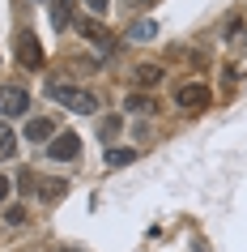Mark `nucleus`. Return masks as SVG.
<instances>
[{"instance_id": "4468645a", "label": "nucleus", "mask_w": 247, "mask_h": 252, "mask_svg": "<svg viewBox=\"0 0 247 252\" xmlns=\"http://www.w3.org/2000/svg\"><path fill=\"white\" fill-rule=\"evenodd\" d=\"M137 81H141V86H158V81H162V68L158 64H141L137 68Z\"/></svg>"}, {"instance_id": "f8f14e48", "label": "nucleus", "mask_w": 247, "mask_h": 252, "mask_svg": "<svg viewBox=\"0 0 247 252\" xmlns=\"http://www.w3.org/2000/svg\"><path fill=\"white\" fill-rule=\"evenodd\" d=\"M68 4H73V0H52V26L55 30L68 26Z\"/></svg>"}, {"instance_id": "f257e3e1", "label": "nucleus", "mask_w": 247, "mask_h": 252, "mask_svg": "<svg viewBox=\"0 0 247 252\" xmlns=\"http://www.w3.org/2000/svg\"><path fill=\"white\" fill-rule=\"evenodd\" d=\"M47 94H52L55 103H64L68 111H77V116H94V111H98V98H94L90 90H77V86H64V81H52Z\"/></svg>"}, {"instance_id": "ddd939ff", "label": "nucleus", "mask_w": 247, "mask_h": 252, "mask_svg": "<svg viewBox=\"0 0 247 252\" xmlns=\"http://www.w3.org/2000/svg\"><path fill=\"white\" fill-rule=\"evenodd\" d=\"M154 34H158L154 22H137V26L128 30V39H132V43H145V39H154Z\"/></svg>"}, {"instance_id": "9d476101", "label": "nucleus", "mask_w": 247, "mask_h": 252, "mask_svg": "<svg viewBox=\"0 0 247 252\" xmlns=\"http://www.w3.org/2000/svg\"><path fill=\"white\" fill-rule=\"evenodd\" d=\"M64 192H68V180H43V184H39V197L43 201H60Z\"/></svg>"}, {"instance_id": "f3484780", "label": "nucleus", "mask_w": 247, "mask_h": 252, "mask_svg": "<svg viewBox=\"0 0 247 252\" xmlns=\"http://www.w3.org/2000/svg\"><path fill=\"white\" fill-rule=\"evenodd\" d=\"M115 133H119V120H115V116H111V120H103V137H107V141H111Z\"/></svg>"}, {"instance_id": "dca6fc26", "label": "nucleus", "mask_w": 247, "mask_h": 252, "mask_svg": "<svg viewBox=\"0 0 247 252\" xmlns=\"http://www.w3.org/2000/svg\"><path fill=\"white\" fill-rule=\"evenodd\" d=\"M85 4H90V13H94V17H103L107 9H111V0H85Z\"/></svg>"}, {"instance_id": "39448f33", "label": "nucleus", "mask_w": 247, "mask_h": 252, "mask_svg": "<svg viewBox=\"0 0 247 252\" xmlns=\"http://www.w3.org/2000/svg\"><path fill=\"white\" fill-rule=\"evenodd\" d=\"M17 60H22L26 68H43V60H47V56H43V47H39V39H34V34H22V39H17Z\"/></svg>"}, {"instance_id": "20e7f679", "label": "nucleus", "mask_w": 247, "mask_h": 252, "mask_svg": "<svg viewBox=\"0 0 247 252\" xmlns=\"http://www.w3.org/2000/svg\"><path fill=\"white\" fill-rule=\"evenodd\" d=\"M175 103L183 111H200V107H209V86H179L175 90Z\"/></svg>"}, {"instance_id": "f03ea898", "label": "nucleus", "mask_w": 247, "mask_h": 252, "mask_svg": "<svg viewBox=\"0 0 247 252\" xmlns=\"http://www.w3.org/2000/svg\"><path fill=\"white\" fill-rule=\"evenodd\" d=\"M26 107H30V94L22 90V86H0V116L9 120V116H26Z\"/></svg>"}, {"instance_id": "6ab92c4d", "label": "nucleus", "mask_w": 247, "mask_h": 252, "mask_svg": "<svg viewBox=\"0 0 247 252\" xmlns=\"http://www.w3.org/2000/svg\"><path fill=\"white\" fill-rule=\"evenodd\" d=\"M55 252H77V248H55Z\"/></svg>"}, {"instance_id": "2eb2a0df", "label": "nucleus", "mask_w": 247, "mask_h": 252, "mask_svg": "<svg viewBox=\"0 0 247 252\" xmlns=\"http://www.w3.org/2000/svg\"><path fill=\"white\" fill-rule=\"evenodd\" d=\"M4 222H26V210H22V205H13V210H4Z\"/></svg>"}, {"instance_id": "0eeeda50", "label": "nucleus", "mask_w": 247, "mask_h": 252, "mask_svg": "<svg viewBox=\"0 0 247 252\" xmlns=\"http://www.w3.org/2000/svg\"><path fill=\"white\" fill-rule=\"evenodd\" d=\"M47 137H55V124H52L47 116H34V120L26 124V141H39V146H43Z\"/></svg>"}, {"instance_id": "1a4fd4ad", "label": "nucleus", "mask_w": 247, "mask_h": 252, "mask_svg": "<svg viewBox=\"0 0 247 252\" xmlns=\"http://www.w3.org/2000/svg\"><path fill=\"white\" fill-rule=\"evenodd\" d=\"M17 154V133L9 128V120H0V158H13Z\"/></svg>"}, {"instance_id": "a211bd4d", "label": "nucleus", "mask_w": 247, "mask_h": 252, "mask_svg": "<svg viewBox=\"0 0 247 252\" xmlns=\"http://www.w3.org/2000/svg\"><path fill=\"white\" fill-rule=\"evenodd\" d=\"M9 197V175H0V201Z\"/></svg>"}, {"instance_id": "423d86ee", "label": "nucleus", "mask_w": 247, "mask_h": 252, "mask_svg": "<svg viewBox=\"0 0 247 252\" xmlns=\"http://www.w3.org/2000/svg\"><path fill=\"white\" fill-rule=\"evenodd\" d=\"M81 34H85V39L94 43V47H103V52H115V39H111V30L107 26H98V22H94V17H85V22H81Z\"/></svg>"}, {"instance_id": "6e6552de", "label": "nucleus", "mask_w": 247, "mask_h": 252, "mask_svg": "<svg viewBox=\"0 0 247 252\" xmlns=\"http://www.w3.org/2000/svg\"><path fill=\"white\" fill-rule=\"evenodd\" d=\"M124 107H128L132 116H154V111H158V103L149 98V94H128V103H124Z\"/></svg>"}, {"instance_id": "9b49d317", "label": "nucleus", "mask_w": 247, "mask_h": 252, "mask_svg": "<svg viewBox=\"0 0 247 252\" xmlns=\"http://www.w3.org/2000/svg\"><path fill=\"white\" fill-rule=\"evenodd\" d=\"M103 162H107V167H128V162H137V150H111V146H107Z\"/></svg>"}, {"instance_id": "7ed1b4c3", "label": "nucleus", "mask_w": 247, "mask_h": 252, "mask_svg": "<svg viewBox=\"0 0 247 252\" xmlns=\"http://www.w3.org/2000/svg\"><path fill=\"white\" fill-rule=\"evenodd\" d=\"M77 154H81V137L77 133H60L52 146H47V158H55V162H73Z\"/></svg>"}]
</instances>
